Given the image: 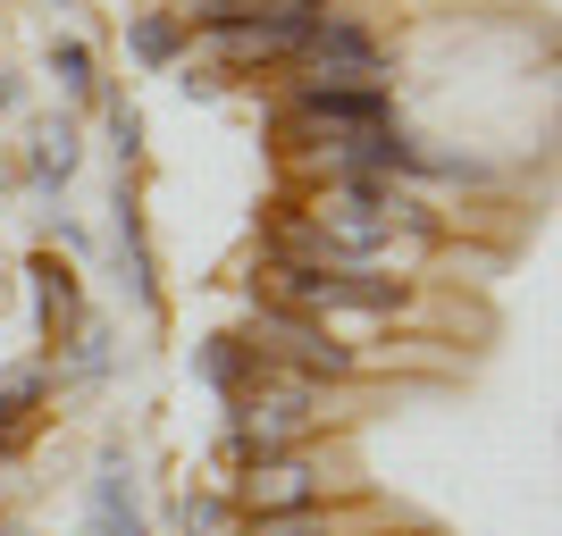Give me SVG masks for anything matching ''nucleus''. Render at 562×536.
Returning a JSON list of instances; mask_svg holds the SVG:
<instances>
[{
	"label": "nucleus",
	"instance_id": "1a4fd4ad",
	"mask_svg": "<svg viewBox=\"0 0 562 536\" xmlns=\"http://www.w3.org/2000/svg\"><path fill=\"white\" fill-rule=\"evenodd\" d=\"M252 536H328V520L311 512V503H303V512H260Z\"/></svg>",
	"mask_w": 562,
	"mask_h": 536
},
{
	"label": "nucleus",
	"instance_id": "7ed1b4c3",
	"mask_svg": "<svg viewBox=\"0 0 562 536\" xmlns=\"http://www.w3.org/2000/svg\"><path fill=\"white\" fill-rule=\"evenodd\" d=\"M252 352H269V361H294L303 377H345V369H352V352L328 344V335H319L303 310H285V303H260V310H252Z\"/></svg>",
	"mask_w": 562,
	"mask_h": 536
},
{
	"label": "nucleus",
	"instance_id": "423d86ee",
	"mask_svg": "<svg viewBox=\"0 0 562 536\" xmlns=\"http://www.w3.org/2000/svg\"><path fill=\"white\" fill-rule=\"evenodd\" d=\"M244 503H252V512H303L311 469L294 461V453H269V461H252V478H244Z\"/></svg>",
	"mask_w": 562,
	"mask_h": 536
},
{
	"label": "nucleus",
	"instance_id": "9b49d317",
	"mask_svg": "<svg viewBox=\"0 0 562 536\" xmlns=\"http://www.w3.org/2000/svg\"><path fill=\"white\" fill-rule=\"evenodd\" d=\"M202 369H211V386H244V352H235V335H211V344H202Z\"/></svg>",
	"mask_w": 562,
	"mask_h": 536
},
{
	"label": "nucleus",
	"instance_id": "9d476101",
	"mask_svg": "<svg viewBox=\"0 0 562 536\" xmlns=\"http://www.w3.org/2000/svg\"><path fill=\"white\" fill-rule=\"evenodd\" d=\"M34 168H43V176H68V168H76V135H68V126H43V142H34Z\"/></svg>",
	"mask_w": 562,
	"mask_h": 536
},
{
	"label": "nucleus",
	"instance_id": "39448f33",
	"mask_svg": "<svg viewBox=\"0 0 562 536\" xmlns=\"http://www.w3.org/2000/svg\"><path fill=\"white\" fill-rule=\"evenodd\" d=\"M303 59H311V84H328V93H378L386 84V59L361 25H319L303 43Z\"/></svg>",
	"mask_w": 562,
	"mask_h": 536
},
{
	"label": "nucleus",
	"instance_id": "f257e3e1",
	"mask_svg": "<svg viewBox=\"0 0 562 536\" xmlns=\"http://www.w3.org/2000/svg\"><path fill=\"white\" fill-rule=\"evenodd\" d=\"M211 18V59H227V68H269V59H294V50L319 34V0H294V9H244V0H211L202 9Z\"/></svg>",
	"mask_w": 562,
	"mask_h": 536
},
{
	"label": "nucleus",
	"instance_id": "f8f14e48",
	"mask_svg": "<svg viewBox=\"0 0 562 536\" xmlns=\"http://www.w3.org/2000/svg\"><path fill=\"white\" fill-rule=\"evenodd\" d=\"M43 395V369H18V377H0V427L25 420V402Z\"/></svg>",
	"mask_w": 562,
	"mask_h": 536
},
{
	"label": "nucleus",
	"instance_id": "20e7f679",
	"mask_svg": "<svg viewBox=\"0 0 562 536\" xmlns=\"http://www.w3.org/2000/svg\"><path fill=\"white\" fill-rule=\"evenodd\" d=\"M303 427H311V386L303 377L260 386V395L244 402V420H235V453H244V461H269V453H285Z\"/></svg>",
	"mask_w": 562,
	"mask_h": 536
},
{
	"label": "nucleus",
	"instance_id": "ddd939ff",
	"mask_svg": "<svg viewBox=\"0 0 562 536\" xmlns=\"http://www.w3.org/2000/svg\"><path fill=\"white\" fill-rule=\"evenodd\" d=\"M135 50H143V59H177V25H168V18H143L135 25Z\"/></svg>",
	"mask_w": 562,
	"mask_h": 536
},
{
	"label": "nucleus",
	"instance_id": "0eeeda50",
	"mask_svg": "<svg viewBox=\"0 0 562 536\" xmlns=\"http://www.w3.org/2000/svg\"><path fill=\"white\" fill-rule=\"evenodd\" d=\"M93 520H101V536H143V520H135V494H126V469H101V487H93Z\"/></svg>",
	"mask_w": 562,
	"mask_h": 536
},
{
	"label": "nucleus",
	"instance_id": "6e6552de",
	"mask_svg": "<svg viewBox=\"0 0 562 536\" xmlns=\"http://www.w3.org/2000/svg\"><path fill=\"white\" fill-rule=\"evenodd\" d=\"M50 76H59L68 93H93V50H85V43H59V50H50Z\"/></svg>",
	"mask_w": 562,
	"mask_h": 536
},
{
	"label": "nucleus",
	"instance_id": "4468645a",
	"mask_svg": "<svg viewBox=\"0 0 562 536\" xmlns=\"http://www.w3.org/2000/svg\"><path fill=\"white\" fill-rule=\"evenodd\" d=\"M43 277V303H50V319H68L76 310V285H68V269H34Z\"/></svg>",
	"mask_w": 562,
	"mask_h": 536
},
{
	"label": "nucleus",
	"instance_id": "f03ea898",
	"mask_svg": "<svg viewBox=\"0 0 562 536\" xmlns=\"http://www.w3.org/2000/svg\"><path fill=\"white\" fill-rule=\"evenodd\" d=\"M278 303L285 310H403V277H361V269H285L278 260Z\"/></svg>",
	"mask_w": 562,
	"mask_h": 536
}]
</instances>
